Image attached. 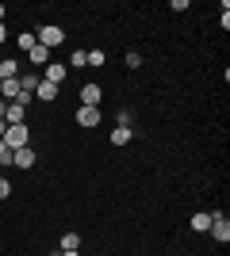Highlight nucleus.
<instances>
[{"label": "nucleus", "mask_w": 230, "mask_h": 256, "mask_svg": "<svg viewBox=\"0 0 230 256\" xmlns=\"http://www.w3.org/2000/svg\"><path fill=\"white\" fill-rule=\"evenodd\" d=\"M39 46H46V50H54V46H66V31L58 27V23H46V27H39Z\"/></svg>", "instance_id": "1"}, {"label": "nucleus", "mask_w": 230, "mask_h": 256, "mask_svg": "<svg viewBox=\"0 0 230 256\" xmlns=\"http://www.w3.org/2000/svg\"><path fill=\"white\" fill-rule=\"evenodd\" d=\"M27 138H31V130L20 122V126H8V134H4L0 142H4L8 150H23V146H27Z\"/></svg>", "instance_id": "2"}, {"label": "nucleus", "mask_w": 230, "mask_h": 256, "mask_svg": "<svg viewBox=\"0 0 230 256\" xmlns=\"http://www.w3.org/2000/svg\"><path fill=\"white\" fill-rule=\"evenodd\" d=\"M207 234L215 237L219 245H226V241H230V222L222 218V214H211V230H207Z\"/></svg>", "instance_id": "3"}, {"label": "nucleus", "mask_w": 230, "mask_h": 256, "mask_svg": "<svg viewBox=\"0 0 230 256\" xmlns=\"http://www.w3.org/2000/svg\"><path fill=\"white\" fill-rule=\"evenodd\" d=\"M66 76H69V69H66L62 62H50V65L43 69V80H50V84H62Z\"/></svg>", "instance_id": "4"}, {"label": "nucleus", "mask_w": 230, "mask_h": 256, "mask_svg": "<svg viewBox=\"0 0 230 256\" xmlns=\"http://www.w3.org/2000/svg\"><path fill=\"white\" fill-rule=\"evenodd\" d=\"M77 126H100V107H85L77 111Z\"/></svg>", "instance_id": "5"}, {"label": "nucleus", "mask_w": 230, "mask_h": 256, "mask_svg": "<svg viewBox=\"0 0 230 256\" xmlns=\"http://www.w3.org/2000/svg\"><path fill=\"white\" fill-rule=\"evenodd\" d=\"M23 118H27V107H23V104H8V111H4V122H8V126H20Z\"/></svg>", "instance_id": "6"}, {"label": "nucleus", "mask_w": 230, "mask_h": 256, "mask_svg": "<svg viewBox=\"0 0 230 256\" xmlns=\"http://www.w3.org/2000/svg\"><path fill=\"white\" fill-rule=\"evenodd\" d=\"M12 164H16V168H35V150H31V146H23V150H16Z\"/></svg>", "instance_id": "7"}, {"label": "nucleus", "mask_w": 230, "mask_h": 256, "mask_svg": "<svg viewBox=\"0 0 230 256\" xmlns=\"http://www.w3.org/2000/svg\"><path fill=\"white\" fill-rule=\"evenodd\" d=\"M35 96L43 100V104H54V100H58V84H50V80H39V88H35Z\"/></svg>", "instance_id": "8"}, {"label": "nucleus", "mask_w": 230, "mask_h": 256, "mask_svg": "<svg viewBox=\"0 0 230 256\" xmlns=\"http://www.w3.org/2000/svg\"><path fill=\"white\" fill-rule=\"evenodd\" d=\"M81 104L85 107H100V84H85L81 88Z\"/></svg>", "instance_id": "9"}, {"label": "nucleus", "mask_w": 230, "mask_h": 256, "mask_svg": "<svg viewBox=\"0 0 230 256\" xmlns=\"http://www.w3.org/2000/svg\"><path fill=\"white\" fill-rule=\"evenodd\" d=\"M12 76H20V62H16V58H4V62H0V80H12Z\"/></svg>", "instance_id": "10"}, {"label": "nucleus", "mask_w": 230, "mask_h": 256, "mask_svg": "<svg viewBox=\"0 0 230 256\" xmlns=\"http://www.w3.org/2000/svg\"><path fill=\"white\" fill-rule=\"evenodd\" d=\"M39 80H43V76H39V73H23V76H20V92H27V96H35V88H39Z\"/></svg>", "instance_id": "11"}, {"label": "nucleus", "mask_w": 230, "mask_h": 256, "mask_svg": "<svg viewBox=\"0 0 230 256\" xmlns=\"http://www.w3.org/2000/svg\"><path fill=\"white\" fill-rule=\"evenodd\" d=\"M27 58H31V62H35V69H39V65H43V69H46V65H50V50H46V46H35V50L27 54Z\"/></svg>", "instance_id": "12"}, {"label": "nucleus", "mask_w": 230, "mask_h": 256, "mask_svg": "<svg viewBox=\"0 0 230 256\" xmlns=\"http://www.w3.org/2000/svg\"><path fill=\"white\" fill-rule=\"evenodd\" d=\"M131 138H134L131 126H115V130H111V146H127Z\"/></svg>", "instance_id": "13"}, {"label": "nucleus", "mask_w": 230, "mask_h": 256, "mask_svg": "<svg viewBox=\"0 0 230 256\" xmlns=\"http://www.w3.org/2000/svg\"><path fill=\"white\" fill-rule=\"evenodd\" d=\"M192 230H196V234H207L211 230V214H192Z\"/></svg>", "instance_id": "14"}, {"label": "nucleus", "mask_w": 230, "mask_h": 256, "mask_svg": "<svg viewBox=\"0 0 230 256\" xmlns=\"http://www.w3.org/2000/svg\"><path fill=\"white\" fill-rule=\"evenodd\" d=\"M16 46H20V50H27V54H31V50H35V46H39V38H35V34H31V31H23V34H20V38H16Z\"/></svg>", "instance_id": "15"}, {"label": "nucleus", "mask_w": 230, "mask_h": 256, "mask_svg": "<svg viewBox=\"0 0 230 256\" xmlns=\"http://www.w3.org/2000/svg\"><path fill=\"white\" fill-rule=\"evenodd\" d=\"M81 248V237L77 234H62V252H77Z\"/></svg>", "instance_id": "16"}, {"label": "nucleus", "mask_w": 230, "mask_h": 256, "mask_svg": "<svg viewBox=\"0 0 230 256\" xmlns=\"http://www.w3.org/2000/svg\"><path fill=\"white\" fill-rule=\"evenodd\" d=\"M12 157H16V150H8V146L0 142V168H8V164H12Z\"/></svg>", "instance_id": "17"}, {"label": "nucleus", "mask_w": 230, "mask_h": 256, "mask_svg": "<svg viewBox=\"0 0 230 256\" xmlns=\"http://www.w3.org/2000/svg\"><path fill=\"white\" fill-rule=\"evenodd\" d=\"M138 65H142V54L131 50V54H127V69H138Z\"/></svg>", "instance_id": "18"}, {"label": "nucleus", "mask_w": 230, "mask_h": 256, "mask_svg": "<svg viewBox=\"0 0 230 256\" xmlns=\"http://www.w3.org/2000/svg\"><path fill=\"white\" fill-rule=\"evenodd\" d=\"M73 65H77V69H81V65H88V54H85V50H73Z\"/></svg>", "instance_id": "19"}, {"label": "nucleus", "mask_w": 230, "mask_h": 256, "mask_svg": "<svg viewBox=\"0 0 230 256\" xmlns=\"http://www.w3.org/2000/svg\"><path fill=\"white\" fill-rule=\"evenodd\" d=\"M12 195V184H8V176H0V199H8Z\"/></svg>", "instance_id": "20"}, {"label": "nucleus", "mask_w": 230, "mask_h": 256, "mask_svg": "<svg viewBox=\"0 0 230 256\" xmlns=\"http://www.w3.org/2000/svg\"><path fill=\"white\" fill-rule=\"evenodd\" d=\"M88 65H104V50H92V54H88Z\"/></svg>", "instance_id": "21"}, {"label": "nucleus", "mask_w": 230, "mask_h": 256, "mask_svg": "<svg viewBox=\"0 0 230 256\" xmlns=\"http://www.w3.org/2000/svg\"><path fill=\"white\" fill-rule=\"evenodd\" d=\"M4 134H8V122H4V118H0V138H4Z\"/></svg>", "instance_id": "22"}, {"label": "nucleus", "mask_w": 230, "mask_h": 256, "mask_svg": "<svg viewBox=\"0 0 230 256\" xmlns=\"http://www.w3.org/2000/svg\"><path fill=\"white\" fill-rule=\"evenodd\" d=\"M0 42H8V31H4V23H0Z\"/></svg>", "instance_id": "23"}, {"label": "nucleus", "mask_w": 230, "mask_h": 256, "mask_svg": "<svg viewBox=\"0 0 230 256\" xmlns=\"http://www.w3.org/2000/svg\"><path fill=\"white\" fill-rule=\"evenodd\" d=\"M4 111H8V104H4V100H0V118H4Z\"/></svg>", "instance_id": "24"}, {"label": "nucleus", "mask_w": 230, "mask_h": 256, "mask_svg": "<svg viewBox=\"0 0 230 256\" xmlns=\"http://www.w3.org/2000/svg\"><path fill=\"white\" fill-rule=\"evenodd\" d=\"M4 16H8V12H4V4H0V23H4Z\"/></svg>", "instance_id": "25"}, {"label": "nucleus", "mask_w": 230, "mask_h": 256, "mask_svg": "<svg viewBox=\"0 0 230 256\" xmlns=\"http://www.w3.org/2000/svg\"><path fill=\"white\" fill-rule=\"evenodd\" d=\"M58 256H81V252H58Z\"/></svg>", "instance_id": "26"}]
</instances>
